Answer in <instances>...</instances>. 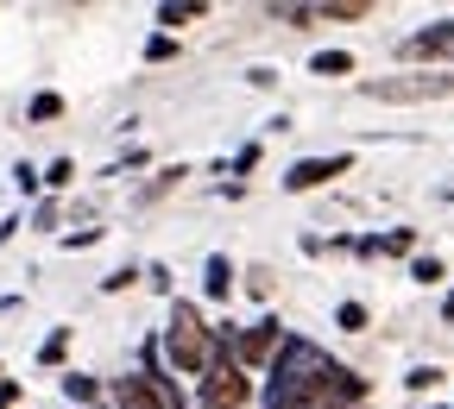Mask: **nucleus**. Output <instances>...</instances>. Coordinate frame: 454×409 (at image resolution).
Listing matches in <instances>:
<instances>
[{
  "instance_id": "f257e3e1",
  "label": "nucleus",
  "mask_w": 454,
  "mask_h": 409,
  "mask_svg": "<svg viewBox=\"0 0 454 409\" xmlns=\"http://www.w3.org/2000/svg\"><path fill=\"white\" fill-rule=\"evenodd\" d=\"M316 372H322L316 346L284 340L271 372H265V409H316Z\"/></svg>"
},
{
  "instance_id": "f03ea898",
  "label": "nucleus",
  "mask_w": 454,
  "mask_h": 409,
  "mask_svg": "<svg viewBox=\"0 0 454 409\" xmlns=\"http://www.w3.org/2000/svg\"><path fill=\"white\" fill-rule=\"evenodd\" d=\"M164 359L177 366V372H190V378H202V372H208V359H215V334L202 328V309H196V303H177V309H170V328H164Z\"/></svg>"
},
{
  "instance_id": "7ed1b4c3",
  "label": "nucleus",
  "mask_w": 454,
  "mask_h": 409,
  "mask_svg": "<svg viewBox=\"0 0 454 409\" xmlns=\"http://www.w3.org/2000/svg\"><path fill=\"white\" fill-rule=\"evenodd\" d=\"M278 346H284V328L265 315L259 328H234V366L253 372V366H271L278 359Z\"/></svg>"
},
{
  "instance_id": "20e7f679",
  "label": "nucleus",
  "mask_w": 454,
  "mask_h": 409,
  "mask_svg": "<svg viewBox=\"0 0 454 409\" xmlns=\"http://www.w3.org/2000/svg\"><path fill=\"white\" fill-rule=\"evenodd\" d=\"M372 101H435L454 95V76H397V82H366Z\"/></svg>"
},
{
  "instance_id": "39448f33",
  "label": "nucleus",
  "mask_w": 454,
  "mask_h": 409,
  "mask_svg": "<svg viewBox=\"0 0 454 409\" xmlns=\"http://www.w3.org/2000/svg\"><path fill=\"white\" fill-rule=\"evenodd\" d=\"M340 170H348V151H334V158H297L291 177H284V189H322L328 177H340Z\"/></svg>"
},
{
  "instance_id": "423d86ee",
  "label": "nucleus",
  "mask_w": 454,
  "mask_h": 409,
  "mask_svg": "<svg viewBox=\"0 0 454 409\" xmlns=\"http://www.w3.org/2000/svg\"><path fill=\"white\" fill-rule=\"evenodd\" d=\"M114 409H164V397H158V384L145 372H133V378L114 384Z\"/></svg>"
},
{
  "instance_id": "0eeeda50",
  "label": "nucleus",
  "mask_w": 454,
  "mask_h": 409,
  "mask_svg": "<svg viewBox=\"0 0 454 409\" xmlns=\"http://www.w3.org/2000/svg\"><path fill=\"white\" fill-rule=\"evenodd\" d=\"M442 50H454V19H442V26H429L404 44V57H442Z\"/></svg>"
},
{
  "instance_id": "6e6552de",
  "label": "nucleus",
  "mask_w": 454,
  "mask_h": 409,
  "mask_svg": "<svg viewBox=\"0 0 454 409\" xmlns=\"http://www.w3.org/2000/svg\"><path fill=\"white\" fill-rule=\"evenodd\" d=\"M354 70V50H316L309 57V76H348Z\"/></svg>"
},
{
  "instance_id": "1a4fd4ad",
  "label": "nucleus",
  "mask_w": 454,
  "mask_h": 409,
  "mask_svg": "<svg viewBox=\"0 0 454 409\" xmlns=\"http://www.w3.org/2000/svg\"><path fill=\"white\" fill-rule=\"evenodd\" d=\"M202 283H208V297H227V289H234V265L215 252V259H208V271H202Z\"/></svg>"
},
{
  "instance_id": "9d476101",
  "label": "nucleus",
  "mask_w": 454,
  "mask_h": 409,
  "mask_svg": "<svg viewBox=\"0 0 454 409\" xmlns=\"http://www.w3.org/2000/svg\"><path fill=\"white\" fill-rule=\"evenodd\" d=\"M26 113H32L38 127H44V120H64V95H51V89H44V95H32V107H26Z\"/></svg>"
},
{
  "instance_id": "9b49d317",
  "label": "nucleus",
  "mask_w": 454,
  "mask_h": 409,
  "mask_svg": "<svg viewBox=\"0 0 454 409\" xmlns=\"http://www.w3.org/2000/svg\"><path fill=\"white\" fill-rule=\"evenodd\" d=\"M64 353H70V334L57 328V334H51V340L38 346V366H64Z\"/></svg>"
},
{
  "instance_id": "f8f14e48",
  "label": "nucleus",
  "mask_w": 454,
  "mask_h": 409,
  "mask_svg": "<svg viewBox=\"0 0 454 409\" xmlns=\"http://www.w3.org/2000/svg\"><path fill=\"white\" fill-rule=\"evenodd\" d=\"M64 390H70L76 403H95V397H101V384H95L89 372H70V378H64Z\"/></svg>"
},
{
  "instance_id": "ddd939ff",
  "label": "nucleus",
  "mask_w": 454,
  "mask_h": 409,
  "mask_svg": "<svg viewBox=\"0 0 454 409\" xmlns=\"http://www.w3.org/2000/svg\"><path fill=\"white\" fill-rule=\"evenodd\" d=\"M334 321L348 328V334H360V328H366V309H360V303H340V309H334Z\"/></svg>"
},
{
  "instance_id": "4468645a",
  "label": "nucleus",
  "mask_w": 454,
  "mask_h": 409,
  "mask_svg": "<svg viewBox=\"0 0 454 409\" xmlns=\"http://www.w3.org/2000/svg\"><path fill=\"white\" fill-rule=\"evenodd\" d=\"M70 177H76V164H70V158H57V164L44 170V177H38V183H51V189H64Z\"/></svg>"
},
{
  "instance_id": "2eb2a0df",
  "label": "nucleus",
  "mask_w": 454,
  "mask_h": 409,
  "mask_svg": "<svg viewBox=\"0 0 454 409\" xmlns=\"http://www.w3.org/2000/svg\"><path fill=\"white\" fill-rule=\"evenodd\" d=\"M202 19V7H158V26H190Z\"/></svg>"
},
{
  "instance_id": "dca6fc26",
  "label": "nucleus",
  "mask_w": 454,
  "mask_h": 409,
  "mask_svg": "<svg viewBox=\"0 0 454 409\" xmlns=\"http://www.w3.org/2000/svg\"><path fill=\"white\" fill-rule=\"evenodd\" d=\"M411 277H417V283H442V265H435V259H417Z\"/></svg>"
},
{
  "instance_id": "f3484780",
  "label": "nucleus",
  "mask_w": 454,
  "mask_h": 409,
  "mask_svg": "<svg viewBox=\"0 0 454 409\" xmlns=\"http://www.w3.org/2000/svg\"><path fill=\"white\" fill-rule=\"evenodd\" d=\"M435 384H442L435 366H417V372H411V390H435Z\"/></svg>"
},
{
  "instance_id": "a211bd4d",
  "label": "nucleus",
  "mask_w": 454,
  "mask_h": 409,
  "mask_svg": "<svg viewBox=\"0 0 454 409\" xmlns=\"http://www.w3.org/2000/svg\"><path fill=\"white\" fill-rule=\"evenodd\" d=\"M20 403V384H0V409H13Z\"/></svg>"
},
{
  "instance_id": "6ab92c4d",
  "label": "nucleus",
  "mask_w": 454,
  "mask_h": 409,
  "mask_svg": "<svg viewBox=\"0 0 454 409\" xmlns=\"http://www.w3.org/2000/svg\"><path fill=\"white\" fill-rule=\"evenodd\" d=\"M442 315H448V321H454V297H448V309H442Z\"/></svg>"
}]
</instances>
